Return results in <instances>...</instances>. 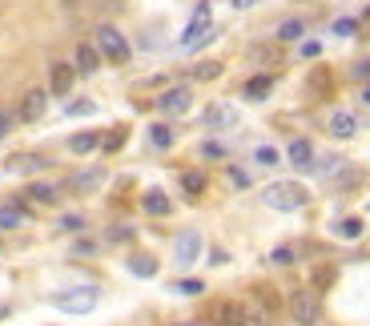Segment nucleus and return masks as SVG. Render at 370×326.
I'll use <instances>...</instances> for the list:
<instances>
[{
	"instance_id": "nucleus-40",
	"label": "nucleus",
	"mask_w": 370,
	"mask_h": 326,
	"mask_svg": "<svg viewBox=\"0 0 370 326\" xmlns=\"http://www.w3.org/2000/svg\"><path fill=\"white\" fill-rule=\"evenodd\" d=\"M354 29H358V24H354L350 17H342V20L334 24V33H338V36H354Z\"/></svg>"
},
{
	"instance_id": "nucleus-18",
	"label": "nucleus",
	"mask_w": 370,
	"mask_h": 326,
	"mask_svg": "<svg viewBox=\"0 0 370 326\" xmlns=\"http://www.w3.org/2000/svg\"><path fill=\"white\" fill-rule=\"evenodd\" d=\"M24 194H29L32 206H57V197H61L57 194V185H45V181H32Z\"/></svg>"
},
{
	"instance_id": "nucleus-34",
	"label": "nucleus",
	"mask_w": 370,
	"mask_h": 326,
	"mask_svg": "<svg viewBox=\"0 0 370 326\" xmlns=\"http://www.w3.org/2000/svg\"><path fill=\"white\" fill-rule=\"evenodd\" d=\"M338 234H342V238H358V234H362V218H342V222H338Z\"/></svg>"
},
{
	"instance_id": "nucleus-45",
	"label": "nucleus",
	"mask_w": 370,
	"mask_h": 326,
	"mask_svg": "<svg viewBox=\"0 0 370 326\" xmlns=\"http://www.w3.org/2000/svg\"><path fill=\"white\" fill-rule=\"evenodd\" d=\"M318 52H322L318 41H306V45H302V57H318Z\"/></svg>"
},
{
	"instance_id": "nucleus-26",
	"label": "nucleus",
	"mask_w": 370,
	"mask_h": 326,
	"mask_svg": "<svg viewBox=\"0 0 370 326\" xmlns=\"http://www.w3.org/2000/svg\"><path fill=\"white\" fill-rule=\"evenodd\" d=\"M338 185L342 190H358V185H367V173L362 169H338Z\"/></svg>"
},
{
	"instance_id": "nucleus-31",
	"label": "nucleus",
	"mask_w": 370,
	"mask_h": 326,
	"mask_svg": "<svg viewBox=\"0 0 370 326\" xmlns=\"http://www.w3.org/2000/svg\"><path fill=\"white\" fill-rule=\"evenodd\" d=\"M45 157H41V153H24V157H13V169H29V173H32V169H45Z\"/></svg>"
},
{
	"instance_id": "nucleus-41",
	"label": "nucleus",
	"mask_w": 370,
	"mask_h": 326,
	"mask_svg": "<svg viewBox=\"0 0 370 326\" xmlns=\"http://www.w3.org/2000/svg\"><path fill=\"white\" fill-rule=\"evenodd\" d=\"M133 238V229L129 226H117V229H109V242H129Z\"/></svg>"
},
{
	"instance_id": "nucleus-48",
	"label": "nucleus",
	"mask_w": 370,
	"mask_h": 326,
	"mask_svg": "<svg viewBox=\"0 0 370 326\" xmlns=\"http://www.w3.org/2000/svg\"><path fill=\"white\" fill-rule=\"evenodd\" d=\"M234 4H238V8H250V4H254V0H234Z\"/></svg>"
},
{
	"instance_id": "nucleus-15",
	"label": "nucleus",
	"mask_w": 370,
	"mask_h": 326,
	"mask_svg": "<svg viewBox=\"0 0 370 326\" xmlns=\"http://www.w3.org/2000/svg\"><path fill=\"white\" fill-rule=\"evenodd\" d=\"M270 89H273V77L270 73H262V77H250V81L241 85V97L246 101H266L270 97Z\"/></svg>"
},
{
	"instance_id": "nucleus-4",
	"label": "nucleus",
	"mask_w": 370,
	"mask_h": 326,
	"mask_svg": "<svg viewBox=\"0 0 370 326\" xmlns=\"http://www.w3.org/2000/svg\"><path fill=\"white\" fill-rule=\"evenodd\" d=\"M201 323H213V326H250L246 318V302L238 298H213L201 314Z\"/></svg>"
},
{
	"instance_id": "nucleus-37",
	"label": "nucleus",
	"mask_w": 370,
	"mask_h": 326,
	"mask_svg": "<svg viewBox=\"0 0 370 326\" xmlns=\"http://www.w3.org/2000/svg\"><path fill=\"white\" fill-rule=\"evenodd\" d=\"M93 109H97L93 101H73V105H69L64 113H69V117H85V113H93Z\"/></svg>"
},
{
	"instance_id": "nucleus-21",
	"label": "nucleus",
	"mask_w": 370,
	"mask_h": 326,
	"mask_svg": "<svg viewBox=\"0 0 370 326\" xmlns=\"http://www.w3.org/2000/svg\"><path fill=\"white\" fill-rule=\"evenodd\" d=\"M69 149L73 153H93V149H101V137H97V129H85V133H77V137H69Z\"/></svg>"
},
{
	"instance_id": "nucleus-24",
	"label": "nucleus",
	"mask_w": 370,
	"mask_h": 326,
	"mask_svg": "<svg viewBox=\"0 0 370 326\" xmlns=\"http://www.w3.org/2000/svg\"><path fill=\"white\" fill-rule=\"evenodd\" d=\"M302 33H306V24L298 17H290V20H282V24H278V33H273V36H278V41H298Z\"/></svg>"
},
{
	"instance_id": "nucleus-14",
	"label": "nucleus",
	"mask_w": 370,
	"mask_h": 326,
	"mask_svg": "<svg viewBox=\"0 0 370 326\" xmlns=\"http://www.w3.org/2000/svg\"><path fill=\"white\" fill-rule=\"evenodd\" d=\"M286 157H290V165L310 169V165H314V146H310L306 137H294V141H290V149H286Z\"/></svg>"
},
{
	"instance_id": "nucleus-9",
	"label": "nucleus",
	"mask_w": 370,
	"mask_h": 326,
	"mask_svg": "<svg viewBox=\"0 0 370 326\" xmlns=\"http://www.w3.org/2000/svg\"><path fill=\"white\" fill-rule=\"evenodd\" d=\"M73 81H77V65L73 61H52L48 65V97H69Z\"/></svg>"
},
{
	"instance_id": "nucleus-47",
	"label": "nucleus",
	"mask_w": 370,
	"mask_h": 326,
	"mask_svg": "<svg viewBox=\"0 0 370 326\" xmlns=\"http://www.w3.org/2000/svg\"><path fill=\"white\" fill-rule=\"evenodd\" d=\"M362 105H370V85H367V89H362Z\"/></svg>"
},
{
	"instance_id": "nucleus-3",
	"label": "nucleus",
	"mask_w": 370,
	"mask_h": 326,
	"mask_svg": "<svg viewBox=\"0 0 370 326\" xmlns=\"http://www.w3.org/2000/svg\"><path fill=\"white\" fill-rule=\"evenodd\" d=\"M306 197H310V194H306L298 181H273V185H266V190H262V201H266L270 210H282V213L302 210Z\"/></svg>"
},
{
	"instance_id": "nucleus-8",
	"label": "nucleus",
	"mask_w": 370,
	"mask_h": 326,
	"mask_svg": "<svg viewBox=\"0 0 370 326\" xmlns=\"http://www.w3.org/2000/svg\"><path fill=\"white\" fill-rule=\"evenodd\" d=\"M157 113H165V117H181L185 109L193 105V93H190V85H173V89H165L157 101Z\"/></svg>"
},
{
	"instance_id": "nucleus-25",
	"label": "nucleus",
	"mask_w": 370,
	"mask_h": 326,
	"mask_svg": "<svg viewBox=\"0 0 370 326\" xmlns=\"http://www.w3.org/2000/svg\"><path fill=\"white\" fill-rule=\"evenodd\" d=\"M330 85H334V73H330V69H314V73H310V89H314V93H330Z\"/></svg>"
},
{
	"instance_id": "nucleus-1",
	"label": "nucleus",
	"mask_w": 370,
	"mask_h": 326,
	"mask_svg": "<svg viewBox=\"0 0 370 326\" xmlns=\"http://www.w3.org/2000/svg\"><path fill=\"white\" fill-rule=\"evenodd\" d=\"M93 45H97V52H101V61H109V65H129V57H133L125 33H121L117 24H97Z\"/></svg>"
},
{
	"instance_id": "nucleus-44",
	"label": "nucleus",
	"mask_w": 370,
	"mask_h": 326,
	"mask_svg": "<svg viewBox=\"0 0 370 326\" xmlns=\"http://www.w3.org/2000/svg\"><path fill=\"white\" fill-rule=\"evenodd\" d=\"M209 262H213V266H225V262H229V254H225V250H209Z\"/></svg>"
},
{
	"instance_id": "nucleus-20",
	"label": "nucleus",
	"mask_w": 370,
	"mask_h": 326,
	"mask_svg": "<svg viewBox=\"0 0 370 326\" xmlns=\"http://www.w3.org/2000/svg\"><path fill=\"white\" fill-rule=\"evenodd\" d=\"M125 266H129L137 278H153V274H157V258H153V254H129Z\"/></svg>"
},
{
	"instance_id": "nucleus-49",
	"label": "nucleus",
	"mask_w": 370,
	"mask_h": 326,
	"mask_svg": "<svg viewBox=\"0 0 370 326\" xmlns=\"http://www.w3.org/2000/svg\"><path fill=\"white\" fill-rule=\"evenodd\" d=\"M4 314H8V306H4V302H0V318H4Z\"/></svg>"
},
{
	"instance_id": "nucleus-36",
	"label": "nucleus",
	"mask_w": 370,
	"mask_h": 326,
	"mask_svg": "<svg viewBox=\"0 0 370 326\" xmlns=\"http://www.w3.org/2000/svg\"><path fill=\"white\" fill-rule=\"evenodd\" d=\"M270 262L273 266H290V262H294V250H290V246H278V250L270 254Z\"/></svg>"
},
{
	"instance_id": "nucleus-33",
	"label": "nucleus",
	"mask_w": 370,
	"mask_h": 326,
	"mask_svg": "<svg viewBox=\"0 0 370 326\" xmlns=\"http://www.w3.org/2000/svg\"><path fill=\"white\" fill-rule=\"evenodd\" d=\"M193 77H197V81H213V77H222V65H218V61H201V65L193 69Z\"/></svg>"
},
{
	"instance_id": "nucleus-30",
	"label": "nucleus",
	"mask_w": 370,
	"mask_h": 326,
	"mask_svg": "<svg viewBox=\"0 0 370 326\" xmlns=\"http://www.w3.org/2000/svg\"><path fill=\"white\" fill-rule=\"evenodd\" d=\"M254 162L270 169V165H278V162H282V153H278L273 146H257V149H254Z\"/></svg>"
},
{
	"instance_id": "nucleus-29",
	"label": "nucleus",
	"mask_w": 370,
	"mask_h": 326,
	"mask_svg": "<svg viewBox=\"0 0 370 326\" xmlns=\"http://www.w3.org/2000/svg\"><path fill=\"white\" fill-rule=\"evenodd\" d=\"M125 125H117V129H113L109 133V137H101V149H105V153H117V149H121V146H125Z\"/></svg>"
},
{
	"instance_id": "nucleus-32",
	"label": "nucleus",
	"mask_w": 370,
	"mask_h": 326,
	"mask_svg": "<svg viewBox=\"0 0 370 326\" xmlns=\"http://www.w3.org/2000/svg\"><path fill=\"white\" fill-rule=\"evenodd\" d=\"M173 290L185 294V298H193V294L206 290V282H201V278H181V282H173Z\"/></svg>"
},
{
	"instance_id": "nucleus-10",
	"label": "nucleus",
	"mask_w": 370,
	"mask_h": 326,
	"mask_svg": "<svg viewBox=\"0 0 370 326\" xmlns=\"http://www.w3.org/2000/svg\"><path fill=\"white\" fill-rule=\"evenodd\" d=\"M197 254H201V234L197 229H181L177 242H173V262L177 266H193Z\"/></svg>"
},
{
	"instance_id": "nucleus-35",
	"label": "nucleus",
	"mask_w": 370,
	"mask_h": 326,
	"mask_svg": "<svg viewBox=\"0 0 370 326\" xmlns=\"http://www.w3.org/2000/svg\"><path fill=\"white\" fill-rule=\"evenodd\" d=\"M61 229H64V234H80V229H85V218H80V213H64Z\"/></svg>"
},
{
	"instance_id": "nucleus-5",
	"label": "nucleus",
	"mask_w": 370,
	"mask_h": 326,
	"mask_svg": "<svg viewBox=\"0 0 370 326\" xmlns=\"http://www.w3.org/2000/svg\"><path fill=\"white\" fill-rule=\"evenodd\" d=\"M52 306L69 310V314H89V310L97 306V286H77V290L52 294Z\"/></svg>"
},
{
	"instance_id": "nucleus-2",
	"label": "nucleus",
	"mask_w": 370,
	"mask_h": 326,
	"mask_svg": "<svg viewBox=\"0 0 370 326\" xmlns=\"http://www.w3.org/2000/svg\"><path fill=\"white\" fill-rule=\"evenodd\" d=\"M286 314L294 326H318L322 323V298L314 286H302L286 298Z\"/></svg>"
},
{
	"instance_id": "nucleus-23",
	"label": "nucleus",
	"mask_w": 370,
	"mask_h": 326,
	"mask_svg": "<svg viewBox=\"0 0 370 326\" xmlns=\"http://www.w3.org/2000/svg\"><path fill=\"white\" fill-rule=\"evenodd\" d=\"M24 226V206H0V234Z\"/></svg>"
},
{
	"instance_id": "nucleus-11",
	"label": "nucleus",
	"mask_w": 370,
	"mask_h": 326,
	"mask_svg": "<svg viewBox=\"0 0 370 326\" xmlns=\"http://www.w3.org/2000/svg\"><path fill=\"white\" fill-rule=\"evenodd\" d=\"M254 306L262 310L266 318H273L278 310L286 306V298L278 294V286H270V282H257V286H254Z\"/></svg>"
},
{
	"instance_id": "nucleus-27",
	"label": "nucleus",
	"mask_w": 370,
	"mask_h": 326,
	"mask_svg": "<svg viewBox=\"0 0 370 326\" xmlns=\"http://www.w3.org/2000/svg\"><path fill=\"white\" fill-rule=\"evenodd\" d=\"M334 278H338L334 266H318V270H314V290H330V286H334Z\"/></svg>"
},
{
	"instance_id": "nucleus-39",
	"label": "nucleus",
	"mask_w": 370,
	"mask_h": 326,
	"mask_svg": "<svg viewBox=\"0 0 370 326\" xmlns=\"http://www.w3.org/2000/svg\"><path fill=\"white\" fill-rule=\"evenodd\" d=\"M13 121H16V117L8 113V109H0V141H4L8 133H13Z\"/></svg>"
},
{
	"instance_id": "nucleus-22",
	"label": "nucleus",
	"mask_w": 370,
	"mask_h": 326,
	"mask_svg": "<svg viewBox=\"0 0 370 326\" xmlns=\"http://www.w3.org/2000/svg\"><path fill=\"white\" fill-rule=\"evenodd\" d=\"M181 190H185V197H201L206 194V173L185 169V173H181Z\"/></svg>"
},
{
	"instance_id": "nucleus-12",
	"label": "nucleus",
	"mask_w": 370,
	"mask_h": 326,
	"mask_svg": "<svg viewBox=\"0 0 370 326\" xmlns=\"http://www.w3.org/2000/svg\"><path fill=\"white\" fill-rule=\"evenodd\" d=\"M201 125H206V129H229V125H238V113L218 101V105H209L206 113H201Z\"/></svg>"
},
{
	"instance_id": "nucleus-46",
	"label": "nucleus",
	"mask_w": 370,
	"mask_h": 326,
	"mask_svg": "<svg viewBox=\"0 0 370 326\" xmlns=\"http://www.w3.org/2000/svg\"><path fill=\"white\" fill-rule=\"evenodd\" d=\"M229 181H234V185H250V178H246L241 169H229Z\"/></svg>"
},
{
	"instance_id": "nucleus-19",
	"label": "nucleus",
	"mask_w": 370,
	"mask_h": 326,
	"mask_svg": "<svg viewBox=\"0 0 370 326\" xmlns=\"http://www.w3.org/2000/svg\"><path fill=\"white\" fill-rule=\"evenodd\" d=\"M73 194H89V190H97L101 185V169H85V173H73V178L64 181Z\"/></svg>"
},
{
	"instance_id": "nucleus-7",
	"label": "nucleus",
	"mask_w": 370,
	"mask_h": 326,
	"mask_svg": "<svg viewBox=\"0 0 370 326\" xmlns=\"http://www.w3.org/2000/svg\"><path fill=\"white\" fill-rule=\"evenodd\" d=\"M213 36V24H209V4L201 0L197 4V13H193V20H190V29H185V36H181V49H197L201 41H209Z\"/></svg>"
},
{
	"instance_id": "nucleus-42",
	"label": "nucleus",
	"mask_w": 370,
	"mask_h": 326,
	"mask_svg": "<svg viewBox=\"0 0 370 326\" xmlns=\"http://www.w3.org/2000/svg\"><path fill=\"white\" fill-rule=\"evenodd\" d=\"M350 73H354V81H370V61H358Z\"/></svg>"
},
{
	"instance_id": "nucleus-17",
	"label": "nucleus",
	"mask_w": 370,
	"mask_h": 326,
	"mask_svg": "<svg viewBox=\"0 0 370 326\" xmlns=\"http://www.w3.org/2000/svg\"><path fill=\"white\" fill-rule=\"evenodd\" d=\"M141 210H145V213H153V218H165V213L173 210V201L161 194V190H149V194L141 197Z\"/></svg>"
},
{
	"instance_id": "nucleus-6",
	"label": "nucleus",
	"mask_w": 370,
	"mask_h": 326,
	"mask_svg": "<svg viewBox=\"0 0 370 326\" xmlns=\"http://www.w3.org/2000/svg\"><path fill=\"white\" fill-rule=\"evenodd\" d=\"M48 109V89H24L20 93V105H16V121L20 125H32V121H41Z\"/></svg>"
},
{
	"instance_id": "nucleus-13",
	"label": "nucleus",
	"mask_w": 370,
	"mask_h": 326,
	"mask_svg": "<svg viewBox=\"0 0 370 326\" xmlns=\"http://www.w3.org/2000/svg\"><path fill=\"white\" fill-rule=\"evenodd\" d=\"M73 65H77L80 77H89V73H97V69H101V52H97L93 41H80V45H77V57H73Z\"/></svg>"
},
{
	"instance_id": "nucleus-43",
	"label": "nucleus",
	"mask_w": 370,
	"mask_h": 326,
	"mask_svg": "<svg viewBox=\"0 0 370 326\" xmlns=\"http://www.w3.org/2000/svg\"><path fill=\"white\" fill-rule=\"evenodd\" d=\"M201 157H225V149L218 146V141H206V146H201Z\"/></svg>"
},
{
	"instance_id": "nucleus-28",
	"label": "nucleus",
	"mask_w": 370,
	"mask_h": 326,
	"mask_svg": "<svg viewBox=\"0 0 370 326\" xmlns=\"http://www.w3.org/2000/svg\"><path fill=\"white\" fill-rule=\"evenodd\" d=\"M149 141L157 149H169L173 146V129H169V125H153V129H149Z\"/></svg>"
},
{
	"instance_id": "nucleus-38",
	"label": "nucleus",
	"mask_w": 370,
	"mask_h": 326,
	"mask_svg": "<svg viewBox=\"0 0 370 326\" xmlns=\"http://www.w3.org/2000/svg\"><path fill=\"white\" fill-rule=\"evenodd\" d=\"M254 57H257V61H270V65H278V49H270V45H257Z\"/></svg>"
},
{
	"instance_id": "nucleus-16",
	"label": "nucleus",
	"mask_w": 370,
	"mask_h": 326,
	"mask_svg": "<svg viewBox=\"0 0 370 326\" xmlns=\"http://www.w3.org/2000/svg\"><path fill=\"white\" fill-rule=\"evenodd\" d=\"M330 133H334V137H342V141H346V137H354V133H358V117L346 113V109H334V117H330Z\"/></svg>"
}]
</instances>
